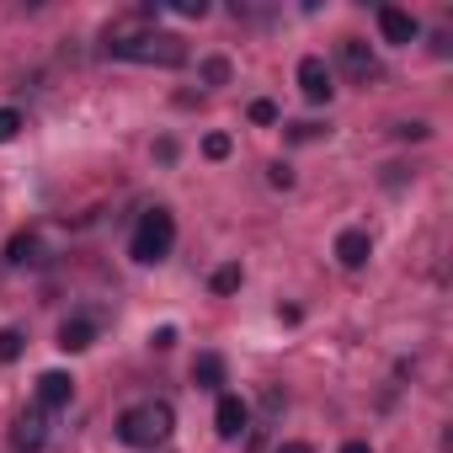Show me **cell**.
Segmentation results:
<instances>
[{
  "mask_svg": "<svg viewBox=\"0 0 453 453\" xmlns=\"http://www.w3.org/2000/svg\"><path fill=\"white\" fill-rule=\"evenodd\" d=\"M102 49L112 59H128V65H160V70H176L187 65V43L176 33H160V27H144V22H118L107 27Z\"/></svg>",
  "mask_w": 453,
  "mask_h": 453,
  "instance_id": "obj_1",
  "label": "cell"
},
{
  "mask_svg": "<svg viewBox=\"0 0 453 453\" xmlns=\"http://www.w3.org/2000/svg\"><path fill=\"white\" fill-rule=\"evenodd\" d=\"M171 432H176V411H171L165 400H139V405H128V411L118 416V442H128V448H139V453L165 448Z\"/></svg>",
  "mask_w": 453,
  "mask_h": 453,
  "instance_id": "obj_2",
  "label": "cell"
},
{
  "mask_svg": "<svg viewBox=\"0 0 453 453\" xmlns=\"http://www.w3.org/2000/svg\"><path fill=\"white\" fill-rule=\"evenodd\" d=\"M171 246H176V219H171V208H144V213H139V224H134L128 257L150 267V262H165V257H171Z\"/></svg>",
  "mask_w": 453,
  "mask_h": 453,
  "instance_id": "obj_3",
  "label": "cell"
},
{
  "mask_svg": "<svg viewBox=\"0 0 453 453\" xmlns=\"http://www.w3.org/2000/svg\"><path fill=\"white\" fill-rule=\"evenodd\" d=\"M213 426H219V437H224V442H235V437L251 426V405H246L241 395L224 389V395H219V405H213Z\"/></svg>",
  "mask_w": 453,
  "mask_h": 453,
  "instance_id": "obj_4",
  "label": "cell"
},
{
  "mask_svg": "<svg viewBox=\"0 0 453 453\" xmlns=\"http://www.w3.org/2000/svg\"><path fill=\"white\" fill-rule=\"evenodd\" d=\"M373 17H379V33H384V43H395V49H411V43L421 38V22H416L411 12H400V6H379Z\"/></svg>",
  "mask_w": 453,
  "mask_h": 453,
  "instance_id": "obj_5",
  "label": "cell"
},
{
  "mask_svg": "<svg viewBox=\"0 0 453 453\" xmlns=\"http://www.w3.org/2000/svg\"><path fill=\"white\" fill-rule=\"evenodd\" d=\"M299 91H304V102H315V107L331 102L336 86H331V65H326L320 54H304V59H299Z\"/></svg>",
  "mask_w": 453,
  "mask_h": 453,
  "instance_id": "obj_6",
  "label": "cell"
},
{
  "mask_svg": "<svg viewBox=\"0 0 453 453\" xmlns=\"http://www.w3.org/2000/svg\"><path fill=\"white\" fill-rule=\"evenodd\" d=\"M43 442H49V411L33 405V411H22V416L12 421V448H17V453H38Z\"/></svg>",
  "mask_w": 453,
  "mask_h": 453,
  "instance_id": "obj_7",
  "label": "cell"
},
{
  "mask_svg": "<svg viewBox=\"0 0 453 453\" xmlns=\"http://www.w3.org/2000/svg\"><path fill=\"white\" fill-rule=\"evenodd\" d=\"M70 395H75V379L70 373H59V368L38 373V411H65Z\"/></svg>",
  "mask_w": 453,
  "mask_h": 453,
  "instance_id": "obj_8",
  "label": "cell"
},
{
  "mask_svg": "<svg viewBox=\"0 0 453 453\" xmlns=\"http://www.w3.org/2000/svg\"><path fill=\"white\" fill-rule=\"evenodd\" d=\"M368 257H373V241H368V230H342V235H336V262H342L347 273L368 267Z\"/></svg>",
  "mask_w": 453,
  "mask_h": 453,
  "instance_id": "obj_9",
  "label": "cell"
},
{
  "mask_svg": "<svg viewBox=\"0 0 453 453\" xmlns=\"http://www.w3.org/2000/svg\"><path fill=\"white\" fill-rule=\"evenodd\" d=\"M96 342V320H86V315H70L65 326H59V347L65 352H86Z\"/></svg>",
  "mask_w": 453,
  "mask_h": 453,
  "instance_id": "obj_10",
  "label": "cell"
},
{
  "mask_svg": "<svg viewBox=\"0 0 453 453\" xmlns=\"http://www.w3.org/2000/svg\"><path fill=\"white\" fill-rule=\"evenodd\" d=\"M192 384L224 395V357H219V352H197V363H192Z\"/></svg>",
  "mask_w": 453,
  "mask_h": 453,
  "instance_id": "obj_11",
  "label": "cell"
},
{
  "mask_svg": "<svg viewBox=\"0 0 453 453\" xmlns=\"http://www.w3.org/2000/svg\"><path fill=\"white\" fill-rule=\"evenodd\" d=\"M6 262H12V267H33V262H43V241H38L33 230L12 235V246H6Z\"/></svg>",
  "mask_w": 453,
  "mask_h": 453,
  "instance_id": "obj_12",
  "label": "cell"
},
{
  "mask_svg": "<svg viewBox=\"0 0 453 453\" xmlns=\"http://www.w3.org/2000/svg\"><path fill=\"white\" fill-rule=\"evenodd\" d=\"M342 65L363 81V75H373V54H368V43L363 38H342Z\"/></svg>",
  "mask_w": 453,
  "mask_h": 453,
  "instance_id": "obj_13",
  "label": "cell"
},
{
  "mask_svg": "<svg viewBox=\"0 0 453 453\" xmlns=\"http://www.w3.org/2000/svg\"><path fill=\"white\" fill-rule=\"evenodd\" d=\"M241 283H246L241 262H224V267H213V278H208V288H213V294H235Z\"/></svg>",
  "mask_w": 453,
  "mask_h": 453,
  "instance_id": "obj_14",
  "label": "cell"
},
{
  "mask_svg": "<svg viewBox=\"0 0 453 453\" xmlns=\"http://www.w3.org/2000/svg\"><path fill=\"white\" fill-rule=\"evenodd\" d=\"M22 352H27V336L17 326H0V363H17Z\"/></svg>",
  "mask_w": 453,
  "mask_h": 453,
  "instance_id": "obj_15",
  "label": "cell"
},
{
  "mask_svg": "<svg viewBox=\"0 0 453 453\" xmlns=\"http://www.w3.org/2000/svg\"><path fill=\"white\" fill-rule=\"evenodd\" d=\"M22 134V112L17 107H0V144H12Z\"/></svg>",
  "mask_w": 453,
  "mask_h": 453,
  "instance_id": "obj_16",
  "label": "cell"
},
{
  "mask_svg": "<svg viewBox=\"0 0 453 453\" xmlns=\"http://www.w3.org/2000/svg\"><path fill=\"white\" fill-rule=\"evenodd\" d=\"M230 150H235V144H230V134H208V139H203V155H208V160H224Z\"/></svg>",
  "mask_w": 453,
  "mask_h": 453,
  "instance_id": "obj_17",
  "label": "cell"
},
{
  "mask_svg": "<svg viewBox=\"0 0 453 453\" xmlns=\"http://www.w3.org/2000/svg\"><path fill=\"white\" fill-rule=\"evenodd\" d=\"M251 123H262V128H267V123H278V102L257 96V102H251Z\"/></svg>",
  "mask_w": 453,
  "mask_h": 453,
  "instance_id": "obj_18",
  "label": "cell"
},
{
  "mask_svg": "<svg viewBox=\"0 0 453 453\" xmlns=\"http://www.w3.org/2000/svg\"><path fill=\"white\" fill-rule=\"evenodd\" d=\"M203 81L208 86H224V81H230V59H208L203 65Z\"/></svg>",
  "mask_w": 453,
  "mask_h": 453,
  "instance_id": "obj_19",
  "label": "cell"
},
{
  "mask_svg": "<svg viewBox=\"0 0 453 453\" xmlns=\"http://www.w3.org/2000/svg\"><path fill=\"white\" fill-rule=\"evenodd\" d=\"M176 17H208V0H171Z\"/></svg>",
  "mask_w": 453,
  "mask_h": 453,
  "instance_id": "obj_20",
  "label": "cell"
},
{
  "mask_svg": "<svg viewBox=\"0 0 453 453\" xmlns=\"http://www.w3.org/2000/svg\"><path fill=\"white\" fill-rule=\"evenodd\" d=\"M320 134H326L320 123H288V139H299V144H304V139H320Z\"/></svg>",
  "mask_w": 453,
  "mask_h": 453,
  "instance_id": "obj_21",
  "label": "cell"
},
{
  "mask_svg": "<svg viewBox=\"0 0 453 453\" xmlns=\"http://www.w3.org/2000/svg\"><path fill=\"white\" fill-rule=\"evenodd\" d=\"M267 181H273V187H294V171H288L283 160H273V165H267Z\"/></svg>",
  "mask_w": 453,
  "mask_h": 453,
  "instance_id": "obj_22",
  "label": "cell"
},
{
  "mask_svg": "<svg viewBox=\"0 0 453 453\" xmlns=\"http://www.w3.org/2000/svg\"><path fill=\"white\" fill-rule=\"evenodd\" d=\"M150 342H155V347H160V352H165V347H176V326H160V331H155V336H150Z\"/></svg>",
  "mask_w": 453,
  "mask_h": 453,
  "instance_id": "obj_23",
  "label": "cell"
},
{
  "mask_svg": "<svg viewBox=\"0 0 453 453\" xmlns=\"http://www.w3.org/2000/svg\"><path fill=\"white\" fill-rule=\"evenodd\" d=\"M395 134H400V139H426V123H400Z\"/></svg>",
  "mask_w": 453,
  "mask_h": 453,
  "instance_id": "obj_24",
  "label": "cell"
},
{
  "mask_svg": "<svg viewBox=\"0 0 453 453\" xmlns=\"http://www.w3.org/2000/svg\"><path fill=\"white\" fill-rule=\"evenodd\" d=\"M278 453H315L310 442H278Z\"/></svg>",
  "mask_w": 453,
  "mask_h": 453,
  "instance_id": "obj_25",
  "label": "cell"
},
{
  "mask_svg": "<svg viewBox=\"0 0 453 453\" xmlns=\"http://www.w3.org/2000/svg\"><path fill=\"white\" fill-rule=\"evenodd\" d=\"M342 453H373V448H368V442H357V437H352V442H342Z\"/></svg>",
  "mask_w": 453,
  "mask_h": 453,
  "instance_id": "obj_26",
  "label": "cell"
}]
</instances>
